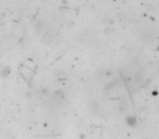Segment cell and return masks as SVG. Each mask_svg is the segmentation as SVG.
<instances>
[{"mask_svg":"<svg viewBox=\"0 0 159 139\" xmlns=\"http://www.w3.org/2000/svg\"><path fill=\"white\" fill-rule=\"evenodd\" d=\"M125 123L131 127H135L137 124V120L134 115H127L125 117Z\"/></svg>","mask_w":159,"mask_h":139,"instance_id":"6da1fadb","label":"cell"}]
</instances>
